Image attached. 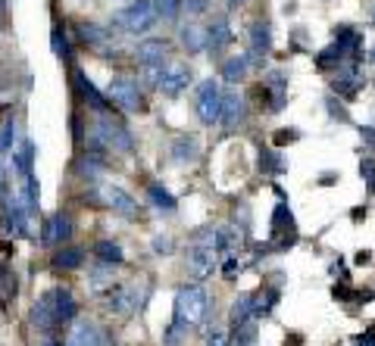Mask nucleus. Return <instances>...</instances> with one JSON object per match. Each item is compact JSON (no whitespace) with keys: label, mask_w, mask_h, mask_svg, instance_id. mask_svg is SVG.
I'll return each mask as SVG.
<instances>
[{"label":"nucleus","mask_w":375,"mask_h":346,"mask_svg":"<svg viewBox=\"0 0 375 346\" xmlns=\"http://www.w3.org/2000/svg\"><path fill=\"white\" fill-rule=\"evenodd\" d=\"M369 60H372V62H375V50H372V53H369Z\"/></svg>","instance_id":"09e8293b"},{"label":"nucleus","mask_w":375,"mask_h":346,"mask_svg":"<svg viewBox=\"0 0 375 346\" xmlns=\"http://www.w3.org/2000/svg\"><path fill=\"white\" fill-rule=\"evenodd\" d=\"M254 296V318H263L272 312V306L278 303V294L276 290H260V294H250Z\"/></svg>","instance_id":"7c9ffc66"},{"label":"nucleus","mask_w":375,"mask_h":346,"mask_svg":"<svg viewBox=\"0 0 375 346\" xmlns=\"http://www.w3.org/2000/svg\"><path fill=\"white\" fill-rule=\"evenodd\" d=\"M194 82V69L191 66H169L163 72V82H160V91L166 97H178L182 91H188V84Z\"/></svg>","instance_id":"9b49d317"},{"label":"nucleus","mask_w":375,"mask_h":346,"mask_svg":"<svg viewBox=\"0 0 375 346\" xmlns=\"http://www.w3.org/2000/svg\"><path fill=\"white\" fill-rule=\"evenodd\" d=\"M269 50H272V26H269V19H256L250 26V62L263 66Z\"/></svg>","instance_id":"9d476101"},{"label":"nucleus","mask_w":375,"mask_h":346,"mask_svg":"<svg viewBox=\"0 0 375 346\" xmlns=\"http://www.w3.org/2000/svg\"><path fill=\"white\" fill-rule=\"evenodd\" d=\"M78 38H82L85 44H94V47H100V44H107L109 31H107V28H100L97 22H78Z\"/></svg>","instance_id":"c85d7f7f"},{"label":"nucleus","mask_w":375,"mask_h":346,"mask_svg":"<svg viewBox=\"0 0 375 346\" xmlns=\"http://www.w3.org/2000/svg\"><path fill=\"white\" fill-rule=\"evenodd\" d=\"M297 240V222L294 212L288 209V203H278L276 212H272V243L269 247L276 250H288Z\"/></svg>","instance_id":"0eeeda50"},{"label":"nucleus","mask_w":375,"mask_h":346,"mask_svg":"<svg viewBox=\"0 0 375 346\" xmlns=\"http://www.w3.org/2000/svg\"><path fill=\"white\" fill-rule=\"evenodd\" d=\"M104 203H107V206L113 209V212L125 216V218H138V212H141L135 196H129V194L122 191V187H113V184L104 187Z\"/></svg>","instance_id":"f8f14e48"},{"label":"nucleus","mask_w":375,"mask_h":346,"mask_svg":"<svg viewBox=\"0 0 375 346\" xmlns=\"http://www.w3.org/2000/svg\"><path fill=\"white\" fill-rule=\"evenodd\" d=\"M200 156V147H197V138L194 135H178L172 140V160L175 162H194Z\"/></svg>","instance_id":"412c9836"},{"label":"nucleus","mask_w":375,"mask_h":346,"mask_svg":"<svg viewBox=\"0 0 375 346\" xmlns=\"http://www.w3.org/2000/svg\"><path fill=\"white\" fill-rule=\"evenodd\" d=\"M363 84H366V75H363V69H359V62H344V66L338 69V75L332 78V91L338 94L341 100H357V94L363 91Z\"/></svg>","instance_id":"6e6552de"},{"label":"nucleus","mask_w":375,"mask_h":346,"mask_svg":"<svg viewBox=\"0 0 375 346\" xmlns=\"http://www.w3.org/2000/svg\"><path fill=\"white\" fill-rule=\"evenodd\" d=\"M94 253H97V259H104L107 265H119L125 253H122V247L116 240H100L97 247H94Z\"/></svg>","instance_id":"c756f323"},{"label":"nucleus","mask_w":375,"mask_h":346,"mask_svg":"<svg viewBox=\"0 0 375 346\" xmlns=\"http://www.w3.org/2000/svg\"><path fill=\"white\" fill-rule=\"evenodd\" d=\"M241 4H247V0H229V6H241Z\"/></svg>","instance_id":"49530a36"},{"label":"nucleus","mask_w":375,"mask_h":346,"mask_svg":"<svg viewBox=\"0 0 375 346\" xmlns=\"http://www.w3.org/2000/svg\"><path fill=\"white\" fill-rule=\"evenodd\" d=\"M178 38H182L185 50H191V53L207 50V28L197 26V22H188V26H182V31H178Z\"/></svg>","instance_id":"4be33fe9"},{"label":"nucleus","mask_w":375,"mask_h":346,"mask_svg":"<svg viewBox=\"0 0 375 346\" xmlns=\"http://www.w3.org/2000/svg\"><path fill=\"white\" fill-rule=\"evenodd\" d=\"M135 57L141 66H151V69H163L166 66V60H169V50H166V41H144V44H138V50H135Z\"/></svg>","instance_id":"f3484780"},{"label":"nucleus","mask_w":375,"mask_h":346,"mask_svg":"<svg viewBox=\"0 0 375 346\" xmlns=\"http://www.w3.org/2000/svg\"><path fill=\"white\" fill-rule=\"evenodd\" d=\"M194 109H197V119L213 128L219 125V116H222V88H219L216 78H207V82L197 84V100H194Z\"/></svg>","instance_id":"39448f33"},{"label":"nucleus","mask_w":375,"mask_h":346,"mask_svg":"<svg viewBox=\"0 0 375 346\" xmlns=\"http://www.w3.org/2000/svg\"><path fill=\"white\" fill-rule=\"evenodd\" d=\"M185 6H188V13H207L210 0H185Z\"/></svg>","instance_id":"a19ab883"},{"label":"nucleus","mask_w":375,"mask_h":346,"mask_svg":"<svg viewBox=\"0 0 375 346\" xmlns=\"http://www.w3.org/2000/svg\"><path fill=\"white\" fill-rule=\"evenodd\" d=\"M359 178L366 181L369 196H375V156H363V160H359Z\"/></svg>","instance_id":"473e14b6"},{"label":"nucleus","mask_w":375,"mask_h":346,"mask_svg":"<svg viewBox=\"0 0 375 346\" xmlns=\"http://www.w3.org/2000/svg\"><path fill=\"white\" fill-rule=\"evenodd\" d=\"M38 194H41V187H38V178L28 175V178H26V209H28V212L38 209Z\"/></svg>","instance_id":"f704fd0d"},{"label":"nucleus","mask_w":375,"mask_h":346,"mask_svg":"<svg viewBox=\"0 0 375 346\" xmlns=\"http://www.w3.org/2000/svg\"><path fill=\"white\" fill-rule=\"evenodd\" d=\"M44 243L47 247H60V243H66L69 238H72V218L69 216H53L44 222Z\"/></svg>","instance_id":"dca6fc26"},{"label":"nucleus","mask_w":375,"mask_h":346,"mask_svg":"<svg viewBox=\"0 0 375 346\" xmlns=\"http://www.w3.org/2000/svg\"><path fill=\"white\" fill-rule=\"evenodd\" d=\"M156 4V13L163 16V19H178V13H182V0H153Z\"/></svg>","instance_id":"72a5a7b5"},{"label":"nucleus","mask_w":375,"mask_h":346,"mask_svg":"<svg viewBox=\"0 0 375 346\" xmlns=\"http://www.w3.org/2000/svg\"><path fill=\"white\" fill-rule=\"evenodd\" d=\"M207 346H229V337H225L222 331H213L207 337Z\"/></svg>","instance_id":"79ce46f5"},{"label":"nucleus","mask_w":375,"mask_h":346,"mask_svg":"<svg viewBox=\"0 0 375 346\" xmlns=\"http://www.w3.org/2000/svg\"><path fill=\"white\" fill-rule=\"evenodd\" d=\"M222 274H225V281H234L241 274V262L234 256H229L225 259V265H222Z\"/></svg>","instance_id":"58836bf2"},{"label":"nucleus","mask_w":375,"mask_h":346,"mask_svg":"<svg viewBox=\"0 0 375 346\" xmlns=\"http://www.w3.org/2000/svg\"><path fill=\"white\" fill-rule=\"evenodd\" d=\"M53 53H57V57H62V60H69V41H66V35H62L60 28H53Z\"/></svg>","instance_id":"e433bc0d"},{"label":"nucleus","mask_w":375,"mask_h":346,"mask_svg":"<svg viewBox=\"0 0 375 346\" xmlns=\"http://www.w3.org/2000/svg\"><path fill=\"white\" fill-rule=\"evenodd\" d=\"M297 138H300V131H278V135H276V144L281 147L285 140H297Z\"/></svg>","instance_id":"c03bdc74"},{"label":"nucleus","mask_w":375,"mask_h":346,"mask_svg":"<svg viewBox=\"0 0 375 346\" xmlns=\"http://www.w3.org/2000/svg\"><path fill=\"white\" fill-rule=\"evenodd\" d=\"M354 343H359V346H375V331H363V334H357V337H354Z\"/></svg>","instance_id":"37998d69"},{"label":"nucleus","mask_w":375,"mask_h":346,"mask_svg":"<svg viewBox=\"0 0 375 346\" xmlns=\"http://www.w3.org/2000/svg\"><path fill=\"white\" fill-rule=\"evenodd\" d=\"M26 206L19 200H6L4 203V228L13 234V238H26L28 234V222H26Z\"/></svg>","instance_id":"2eb2a0df"},{"label":"nucleus","mask_w":375,"mask_h":346,"mask_svg":"<svg viewBox=\"0 0 375 346\" xmlns=\"http://www.w3.org/2000/svg\"><path fill=\"white\" fill-rule=\"evenodd\" d=\"M210 312V294L203 284H185L175 294V325L197 328Z\"/></svg>","instance_id":"7ed1b4c3"},{"label":"nucleus","mask_w":375,"mask_h":346,"mask_svg":"<svg viewBox=\"0 0 375 346\" xmlns=\"http://www.w3.org/2000/svg\"><path fill=\"white\" fill-rule=\"evenodd\" d=\"M156 22H160V13H156L153 0H135V4H129L116 16V26H119L125 35H147Z\"/></svg>","instance_id":"20e7f679"},{"label":"nucleus","mask_w":375,"mask_h":346,"mask_svg":"<svg viewBox=\"0 0 375 346\" xmlns=\"http://www.w3.org/2000/svg\"><path fill=\"white\" fill-rule=\"evenodd\" d=\"M325 106L328 113H332V119H341V122H350V113L338 104V97H325Z\"/></svg>","instance_id":"4c0bfd02"},{"label":"nucleus","mask_w":375,"mask_h":346,"mask_svg":"<svg viewBox=\"0 0 375 346\" xmlns=\"http://www.w3.org/2000/svg\"><path fill=\"white\" fill-rule=\"evenodd\" d=\"M247 66H250V57H229L222 62V78L229 84H238L247 78Z\"/></svg>","instance_id":"393cba45"},{"label":"nucleus","mask_w":375,"mask_h":346,"mask_svg":"<svg viewBox=\"0 0 375 346\" xmlns=\"http://www.w3.org/2000/svg\"><path fill=\"white\" fill-rule=\"evenodd\" d=\"M41 346H60V343H53V340H47V343H41Z\"/></svg>","instance_id":"de8ad7c7"},{"label":"nucleus","mask_w":375,"mask_h":346,"mask_svg":"<svg viewBox=\"0 0 375 346\" xmlns=\"http://www.w3.org/2000/svg\"><path fill=\"white\" fill-rule=\"evenodd\" d=\"M244 243V234L238 231V225H222L216 228V253H234Z\"/></svg>","instance_id":"aec40b11"},{"label":"nucleus","mask_w":375,"mask_h":346,"mask_svg":"<svg viewBox=\"0 0 375 346\" xmlns=\"http://www.w3.org/2000/svg\"><path fill=\"white\" fill-rule=\"evenodd\" d=\"M153 253L169 256V253H172V238H156V240H153Z\"/></svg>","instance_id":"ea45409f"},{"label":"nucleus","mask_w":375,"mask_h":346,"mask_svg":"<svg viewBox=\"0 0 375 346\" xmlns=\"http://www.w3.org/2000/svg\"><path fill=\"white\" fill-rule=\"evenodd\" d=\"M31 325H35L38 331H50L53 325H60L57 321V306H53V294L38 296L35 309H31Z\"/></svg>","instance_id":"a211bd4d"},{"label":"nucleus","mask_w":375,"mask_h":346,"mask_svg":"<svg viewBox=\"0 0 375 346\" xmlns=\"http://www.w3.org/2000/svg\"><path fill=\"white\" fill-rule=\"evenodd\" d=\"M82 262H85V253L78 247H62V250L53 253V269L69 272V269H78Z\"/></svg>","instance_id":"a878e982"},{"label":"nucleus","mask_w":375,"mask_h":346,"mask_svg":"<svg viewBox=\"0 0 375 346\" xmlns=\"http://www.w3.org/2000/svg\"><path fill=\"white\" fill-rule=\"evenodd\" d=\"M188 274L194 281H207L210 274L216 272V228L207 225V228H197L191 234V247H188Z\"/></svg>","instance_id":"f257e3e1"},{"label":"nucleus","mask_w":375,"mask_h":346,"mask_svg":"<svg viewBox=\"0 0 375 346\" xmlns=\"http://www.w3.org/2000/svg\"><path fill=\"white\" fill-rule=\"evenodd\" d=\"M229 321H232V328H244V325H250V321H256L254 318V296H250V294L238 296V300L232 303Z\"/></svg>","instance_id":"5701e85b"},{"label":"nucleus","mask_w":375,"mask_h":346,"mask_svg":"<svg viewBox=\"0 0 375 346\" xmlns=\"http://www.w3.org/2000/svg\"><path fill=\"white\" fill-rule=\"evenodd\" d=\"M107 97H109V104L122 106L125 113H141L144 109V94H141L135 78H125V75L113 78L107 88Z\"/></svg>","instance_id":"423d86ee"},{"label":"nucleus","mask_w":375,"mask_h":346,"mask_svg":"<svg viewBox=\"0 0 375 346\" xmlns=\"http://www.w3.org/2000/svg\"><path fill=\"white\" fill-rule=\"evenodd\" d=\"M260 169L266 175H281V172L288 169V162H285V156L276 153L272 147H260Z\"/></svg>","instance_id":"bb28decb"},{"label":"nucleus","mask_w":375,"mask_h":346,"mask_svg":"<svg viewBox=\"0 0 375 346\" xmlns=\"http://www.w3.org/2000/svg\"><path fill=\"white\" fill-rule=\"evenodd\" d=\"M247 122V100L244 94L238 91H222V116H219V125L225 131H234Z\"/></svg>","instance_id":"1a4fd4ad"},{"label":"nucleus","mask_w":375,"mask_h":346,"mask_svg":"<svg viewBox=\"0 0 375 346\" xmlns=\"http://www.w3.org/2000/svg\"><path fill=\"white\" fill-rule=\"evenodd\" d=\"M147 196H151V203L156 209H166V212H172L175 209V196H172L166 187H160V184H151L147 187Z\"/></svg>","instance_id":"2f4dec72"},{"label":"nucleus","mask_w":375,"mask_h":346,"mask_svg":"<svg viewBox=\"0 0 375 346\" xmlns=\"http://www.w3.org/2000/svg\"><path fill=\"white\" fill-rule=\"evenodd\" d=\"M88 153H100V150H116V153H131L135 150V138L131 131L125 128L119 119H109L104 113L91 128V138H88Z\"/></svg>","instance_id":"f03ea898"},{"label":"nucleus","mask_w":375,"mask_h":346,"mask_svg":"<svg viewBox=\"0 0 375 346\" xmlns=\"http://www.w3.org/2000/svg\"><path fill=\"white\" fill-rule=\"evenodd\" d=\"M53 306H57V321H72L78 312L69 290H53Z\"/></svg>","instance_id":"cd10ccee"},{"label":"nucleus","mask_w":375,"mask_h":346,"mask_svg":"<svg viewBox=\"0 0 375 346\" xmlns=\"http://www.w3.org/2000/svg\"><path fill=\"white\" fill-rule=\"evenodd\" d=\"M97 346H116V340H113V337H109V334L104 331V334H100V343H97Z\"/></svg>","instance_id":"a18cd8bd"},{"label":"nucleus","mask_w":375,"mask_h":346,"mask_svg":"<svg viewBox=\"0 0 375 346\" xmlns=\"http://www.w3.org/2000/svg\"><path fill=\"white\" fill-rule=\"evenodd\" d=\"M31 166H35V144H31V140H22V144L13 150V169L19 172L22 178H28Z\"/></svg>","instance_id":"b1692460"},{"label":"nucleus","mask_w":375,"mask_h":346,"mask_svg":"<svg viewBox=\"0 0 375 346\" xmlns=\"http://www.w3.org/2000/svg\"><path fill=\"white\" fill-rule=\"evenodd\" d=\"M13 140H16V122L10 119L4 125V131H0V153H10V150H16L13 147Z\"/></svg>","instance_id":"c9c22d12"},{"label":"nucleus","mask_w":375,"mask_h":346,"mask_svg":"<svg viewBox=\"0 0 375 346\" xmlns=\"http://www.w3.org/2000/svg\"><path fill=\"white\" fill-rule=\"evenodd\" d=\"M100 328H94L91 321H75L69 331V346H97L100 343Z\"/></svg>","instance_id":"6ab92c4d"},{"label":"nucleus","mask_w":375,"mask_h":346,"mask_svg":"<svg viewBox=\"0 0 375 346\" xmlns=\"http://www.w3.org/2000/svg\"><path fill=\"white\" fill-rule=\"evenodd\" d=\"M232 44V26L225 16H213V22L207 26V50L213 53H222V47Z\"/></svg>","instance_id":"ddd939ff"},{"label":"nucleus","mask_w":375,"mask_h":346,"mask_svg":"<svg viewBox=\"0 0 375 346\" xmlns=\"http://www.w3.org/2000/svg\"><path fill=\"white\" fill-rule=\"evenodd\" d=\"M72 72H75V84H78V94H82L85 104L94 106L100 116L109 113V106H113V104H109V97H104V94L94 88V82H88V75H85L82 69H72Z\"/></svg>","instance_id":"4468645a"}]
</instances>
